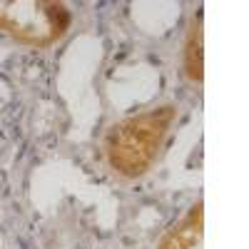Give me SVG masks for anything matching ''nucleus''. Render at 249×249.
Segmentation results:
<instances>
[{
    "label": "nucleus",
    "instance_id": "f257e3e1",
    "mask_svg": "<svg viewBox=\"0 0 249 249\" xmlns=\"http://www.w3.org/2000/svg\"><path fill=\"white\" fill-rule=\"evenodd\" d=\"M177 115L179 107L175 102H164V105L117 120L102 142L107 167L124 179L147 175L170 140Z\"/></svg>",
    "mask_w": 249,
    "mask_h": 249
},
{
    "label": "nucleus",
    "instance_id": "f03ea898",
    "mask_svg": "<svg viewBox=\"0 0 249 249\" xmlns=\"http://www.w3.org/2000/svg\"><path fill=\"white\" fill-rule=\"evenodd\" d=\"M72 13L55 0H0V33L23 45L45 50L70 30Z\"/></svg>",
    "mask_w": 249,
    "mask_h": 249
},
{
    "label": "nucleus",
    "instance_id": "7ed1b4c3",
    "mask_svg": "<svg viewBox=\"0 0 249 249\" xmlns=\"http://www.w3.org/2000/svg\"><path fill=\"white\" fill-rule=\"evenodd\" d=\"M157 249H204V202L197 199L157 242Z\"/></svg>",
    "mask_w": 249,
    "mask_h": 249
},
{
    "label": "nucleus",
    "instance_id": "20e7f679",
    "mask_svg": "<svg viewBox=\"0 0 249 249\" xmlns=\"http://www.w3.org/2000/svg\"><path fill=\"white\" fill-rule=\"evenodd\" d=\"M204 28H202V13H197L190 23L184 37V50H182V62H184V75L187 80L202 85L204 80Z\"/></svg>",
    "mask_w": 249,
    "mask_h": 249
}]
</instances>
